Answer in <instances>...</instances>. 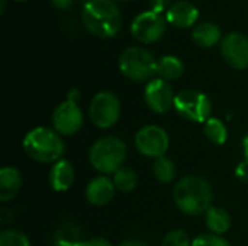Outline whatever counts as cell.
I'll use <instances>...</instances> for the list:
<instances>
[{"instance_id":"obj_32","label":"cell","mask_w":248,"mask_h":246,"mask_svg":"<svg viewBox=\"0 0 248 246\" xmlns=\"http://www.w3.org/2000/svg\"><path fill=\"white\" fill-rule=\"evenodd\" d=\"M118 246H148L145 242L142 241H138V239H128V241H124L122 244H119Z\"/></svg>"},{"instance_id":"obj_23","label":"cell","mask_w":248,"mask_h":246,"mask_svg":"<svg viewBox=\"0 0 248 246\" xmlns=\"http://www.w3.org/2000/svg\"><path fill=\"white\" fill-rule=\"evenodd\" d=\"M112 180H113V184H115L116 190L124 191V193L132 191V190L137 187V184H138V175H137V173H135L132 168H129V167H122V168H119V170L113 174Z\"/></svg>"},{"instance_id":"obj_12","label":"cell","mask_w":248,"mask_h":246,"mask_svg":"<svg viewBox=\"0 0 248 246\" xmlns=\"http://www.w3.org/2000/svg\"><path fill=\"white\" fill-rule=\"evenodd\" d=\"M221 55L225 62L235 70L248 68V38L243 33L232 32L221 41Z\"/></svg>"},{"instance_id":"obj_9","label":"cell","mask_w":248,"mask_h":246,"mask_svg":"<svg viewBox=\"0 0 248 246\" xmlns=\"http://www.w3.org/2000/svg\"><path fill=\"white\" fill-rule=\"evenodd\" d=\"M167 19L164 14L154 10H147L137 14L131 23L132 36L142 43H154L160 41L166 32Z\"/></svg>"},{"instance_id":"obj_29","label":"cell","mask_w":248,"mask_h":246,"mask_svg":"<svg viewBox=\"0 0 248 246\" xmlns=\"http://www.w3.org/2000/svg\"><path fill=\"white\" fill-rule=\"evenodd\" d=\"M84 246H112V244L105 238H93L84 242Z\"/></svg>"},{"instance_id":"obj_1","label":"cell","mask_w":248,"mask_h":246,"mask_svg":"<svg viewBox=\"0 0 248 246\" xmlns=\"http://www.w3.org/2000/svg\"><path fill=\"white\" fill-rule=\"evenodd\" d=\"M212 199L214 193L209 181L199 175H185L173 188L174 204L189 216L205 215L212 207Z\"/></svg>"},{"instance_id":"obj_17","label":"cell","mask_w":248,"mask_h":246,"mask_svg":"<svg viewBox=\"0 0 248 246\" xmlns=\"http://www.w3.org/2000/svg\"><path fill=\"white\" fill-rule=\"evenodd\" d=\"M221 28L212 22H201L192 30V39L196 45L202 48H212L218 45L222 39Z\"/></svg>"},{"instance_id":"obj_5","label":"cell","mask_w":248,"mask_h":246,"mask_svg":"<svg viewBox=\"0 0 248 246\" xmlns=\"http://www.w3.org/2000/svg\"><path fill=\"white\" fill-rule=\"evenodd\" d=\"M157 59L142 46L125 48L119 57L121 72L132 81H151L157 75Z\"/></svg>"},{"instance_id":"obj_7","label":"cell","mask_w":248,"mask_h":246,"mask_svg":"<svg viewBox=\"0 0 248 246\" xmlns=\"http://www.w3.org/2000/svg\"><path fill=\"white\" fill-rule=\"evenodd\" d=\"M89 117L99 129H109L115 126L121 117L119 97L112 91L97 93L90 101Z\"/></svg>"},{"instance_id":"obj_24","label":"cell","mask_w":248,"mask_h":246,"mask_svg":"<svg viewBox=\"0 0 248 246\" xmlns=\"http://www.w3.org/2000/svg\"><path fill=\"white\" fill-rule=\"evenodd\" d=\"M0 246H31V241L20 231L6 229L0 233Z\"/></svg>"},{"instance_id":"obj_21","label":"cell","mask_w":248,"mask_h":246,"mask_svg":"<svg viewBox=\"0 0 248 246\" xmlns=\"http://www.w3.org/2000/svg\"><path fill=\"white\" fill-rule=\"evenodd\" d=\"M176 164L171 158L169 157H160L157 159H154V164H153V173H154V177L163 183V184H169L171 183L174 178H176Z\"/></svg>"},{"instance_id":"obj_31","label":"cell","mask_w":248,"mask_h":246,"mask_svg":"<svg viewBox=\"0 0 248 246\" xmlns=\"http://www.w3.org/2000/svg\"><path fill=\"white\" fill-rule=\"evenodd\" d=\"M67 99L68 100H73V101H78V99H80V90L78 88H70L68 93H67Z\"/></svg>"},{"instance_id":"obj_10","label":"cell","mask_w":248,"mask_h":246,"mask_svg":"<svg viewBox=\"0 0 248 246\" xmlns=\"http://www.w3.org/2000/svg\"><path fill=\"white\" fill-rule=\"evenodd\" d=\"M84 117L78 101L65 99L52 113V129L61 136H73L83 126Z\"/></svg>"},{"instance_id":"obj_37","label":"cell","mask_w":248,"mask_h":246,"mask_svg":"<svg viewBox=\"0 0 248 246\" xmlns=\"http://www.w3.org/2000/svg\"><path fill=\"white\" fill-rule=\"evenodd\" d=\"M87 1H90V0H86V3H87Z\"/></svg>"},{"instance_id":"obj_30","label":"cell","mask_w":248,"mask_h":246,"mask_svg":"<svg viewBox=\"0 0 248 246\" xmlns=\"http://www.w3.org/2000/svg\"><path fill=\"white\" fill-rule=\"evenodd\" d=\"M51 1H52V4H54L58 10H67V9L71 7V4H73L74 0H51Z\"/></svg>"},{"instance_id":"obj_3","label":"cell","mask_w":248,"mask_h":246,"mask_svg":"<svg viewBox=\"0 0 248 246\" xmlns=\"http://www.w3.org/2000/svg\"><path fill=\"white\" fill-rule=\"evenodd\" d=\"M22 145L26 155L39 164H55L65 154V144L61 135L45 126L31 129L25 135Z\"/></svg>"},{"instance_id":"obj_2","label":"cell","mask_w":248,"mask_h":246,"mask_svg":"<svg viewBox=\"0 0 248 246\" xmlns=\"http://www.w3.org/2000/svg\"><path fill=\"white\" fill-rule=\"evenodd\" d=\"M84 28L97 38H113L122 26V14L113 0H90L81 10Z\"/></svg>"},{"instance_id":"obj_33","label":"cell","mask_w":248,"mask_h":246,"mask_svg":"<svg viewBox=\"0 0 248 246\" xmlns=\"http://www.w3.org/2000/svg\"><path fill=\"white\" fill-rule=\"evenodd\" d=\"M243 151H244V159L248 162V133L243 139Z\"/></svg>"},{"instance_id":"obj_18","label":"cell","mask_w":248,"mask_h":246,"mask_svg":"<svg viewBox=\"0 0 248 246\" xmlns=\"http://www.w3.org/2000/svg\"><path fill=\"white\" fill-rule=\"evenodd\" d=\"M205 222H206V226L208 229L215 233V235H224L227 233L230 229H231V216L230 213L222 209V207H217V206H212L206 213H205Z\"/></svg>"},{"instance_id":"obj_35","label":"cell","mask_w":248,"mask_h":246,"mask_svg":"<svg viewBox=\"0 0 248 246\" xmlns=\"http://www.w3.org/2000/svg\"><path fill=\"white\" fill-rule=\"evenodd\" d=\"M113 1H129V0H113Z\"/></svg>"},{"instance_id":"obj_15","label":"cell","mask_w":248,"mask_h":246,"mask_svg":"<svg viewBox=\"0 0 248 246\" xmlns=\"http://www.w3.org/2000/svg\"><path fill=\"white\" fill-rule=\"evenodd\" d=\"M74 180H76V171L68 159H60L51 167L48 181L54 191L58 193L68 191L73 187Z\"/></svg>"},{"instance_id":"obj_22","label":"cell","mask_w":248,"mask_h":246,"mask_svg":"<svg viewBox=\"0 0 248 246\" xmlns=\"http://www.w3.org/2000/svg\"><path fill=\"white\" fill-rule=\"evenodd\" d=\"M203 130L206 138L215 145H224L228 139V129L225 123L217 117H211L203 123Z\"/></svg>"},{"instance_id":"obj_6","label":"cell","mask_w":248,"mask_h":246,"mask_svg":"<svg viewBox=\"0 0 248 246\" xmlns=\"http://www.w3.org/2000/svg\"><path fill=\"white\" fill-rule=\"evenodd\" d=\"M173 107L183 119L193 123H205L212 115L211 99L205 93L193 88L179 91L174 97Z\"/></svg>"},{"instance_id":"obj_20","label":"cell","mask_w":248,"mask_h":246,"mask_svg":"<svg viewBox=\"0 0 248 246\" xmlns=\"http://www.w3.org/2000/svg\"><path fill=\"white\" fill-rule=\"evenodd\" d=\"M84 242L80 228L74 223H62L54 233L55 246H84Z\"/></svg>"},{"instance_id":"obj_16","label":"cell","mask_w":248,"mask_h":246,"mask_svg":"<svg viewBox=\"0 0 248 246\" xmlns=\"http://www.w3.org/2000/svg\"><path fill=\"white\" fill-rule=\"evenodd\" d=\"M22 174L13 167H3L0 170V203L13 200L22 188Z\"/></svg>"},{"instance_id":"obj_25","label":"cell","mask_w":248,"mask_h":246,"mask_svg":"<svg viewBox=\"0 0 248 246\" xmlns=\"http://www.w3.org/2000/svg\"><path fill=\"white\" fill-rule=\"evenodd\" d=\"M161 246H192V241L187 232L182 229H174L164 236Z\"/></svg>"},{"instance_id":"obj_26","label":"cell","mask_w":248,"mask_h":246,"mask_svg":"<svg viewBox=\"0 0 248 246\" xmlns=\"http://www.w3.org/2000/svg\"><path fill=\"white\" fill-rule=\"evenodd\" d=\"M192 246H231L227 239L215 233H203L192 241Z\"/></svg>"},{"instance_id":"obj_11","label":"cell","mask_w":248,"mask_h":246,"mask_svg":"<svg viewBox=\"0 0 248 246\" xmlns=\"http://www.w3.org/2000/svg\"><path fill=\"white\" fill-rule=\"evenodd\" d=\"M174 91L169 81L160 77L148 81L144 90V99L148 109L157 115L167 113L174 106Z\"/></svg>"},{"instance_id":"obj_27","label":"cell","mask_w":248,"mask_h":246,"mask_svg":"<svg viewBox=\"0 0 248 246\" xmlns=\"http://www.w3.org/2000/svg\"><path fill=\"white\" fill-rule=\"evenodd\" d=\"M151 10L157 12V13H164L170 9V6L173 4V0H148Z\"/></svg>"},{"instance_id":"obj_34","label":"cell","mask_w":248,"mask_h":246,"mask_svg":"<svg viewBox=\"0 0 248 246\" xmlns=\"http://www.w3.org/2000/svg\"><path fill=\"white\" fill-rule=\"evenodd\" d=\"M6 4H7V0H0V13L3 14L4 10H6Z\"/></svg>"},{"instance_id":"obj_14","label":"cell","mask_w":248,"mask_h":246,"mask_svg":"<svg viewBox=\"0 0 248 246\" xmlns=\"http://www.w3.org/2000/svg\"><path fill=\"white\" fill-rule=\"evenodd\" d=\"M115 184L113 180L108 175L94 177L86 187V199L92 206L102 207L108 204L115 196Z\"/></svg>"},{"instance_id":"obj_19","label":"cell","mask_w":248,"mask_h":246,"mask_svg":"<svg viewBox=\"0 0 248 246\" xmlns=\"http://www.w3.org/2000/svg\"><path fill=\"white\" fill-rule=\"evenodd\" d=\"M185 72V64L174 55H164L157 62V75L166 81L179 80Z\"/></svg>"},{"instance_id":"obj_8","label":"cell","mask_w":248,"mask_h":246,"mask_svg":"<svg viewBox=\"0 0 248 246\" xmlns=\"http://www.w3.org/2000/svg\"><path fill=\"white\" fill-rule=\"evenodd\" d=\"M135 148L148 158H160L164 157L170 148L169 133L157 125H147L141 128L134 138Z\"/></svg>"},{"instance_id":"obj_13","label":"cell","mask_w":248,"mask_h":246,"mask_svg":"<svg viewBox=\"0 0 248 246\" xmlns=\"http://www.w3.org/2000/svg\"><path fill=\"white\" fill-rule=\"evenodd\" d=\"M199 9L187 1V0H179L174 1L170 9L166 12V19L169 23H171L176 28L186 29V28H195L199 19Z\"/></svg>"},{"instance_id":"obj_36","label":"cell","mask_w":248,"mask_h":246,"mask_svg":"<svg viewBox=\"0 0 248 246\" xmlns=\"http://www.w3.org/2000/svg\"><path fill=\"white\" fill-rule=\"evenodd\" d=\"M15 1H26V0H15Z\"/></svg>"},{"instance_id":"obj_4","label":"cell","mask_w":248,"mask_h":246,"mask_svg":"<svg viewBox=\"0 0 248 246\" xmlns=\"http://www.w3.org/2000/svg\"><path fill=\"white\" fill-rule=\"evenodd\" d=\"M126 157V144L121 138L113 135H108L97 139L89 151L90 165L102 175H113L119 168L124 167Z\"/></svg>"},{"instance_id":"obj_28","label":"cell","mask_w":248,"mask_h":246,"mask_svg":"<svg viewBox=\"0 0 248 246\" xmlns=\"http://www.w3.org/2000/svg\"><path fill=\"white\" fill-rule=\"evenodd\" d=\"M235 177L243 183H248V162L246 159L235 167Z\"/></svg>"}]
</instances>
